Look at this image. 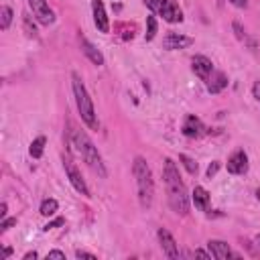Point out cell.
I'll return each mask as SVG.
<instances>
[{"label":"cell","mask_w":260,"mask_h":260,"mask_svg":"<svg viewBox=\"0 0 260 260\" xmlns=\"http://www.w3.org/2000/svg\"><path fill=\"white\" fill-rule=\"evenodd\" d=\"M75 256H77V258H89V260H95V258H98L95 254L85 252V250H77V252H75Z\"/></svg>","instance_id":"cell-28"},{"label":"cell","mask_w":260,"mask_h":260,"mask_svg":"<svg viewBox=\"0 0 260 260\" xmlns=\"http://www.w3.org/2000/svg\"><path fill=\"white\" fill-rule=\"evenodd\" d=\"M63 167H65L67 179H69V183L73 185V189H75L77 193H81L83 197H89V189H87V185H85V181H83L79 169L75 167V162H73L69 156H65V158H63Z\"/></svg>","instance_id":"cell-5"},{"label":"cell","mask_w":260,"mask_h":260,"mask_svg":"<svg viewBox=\"0 0 260 260\" xmlns=\"http://www.w3.org/2000/svg\"><path fill=\"white\" fill-rule=\"evenodd\" d=\"M156 12L162 16V20H167V22H171V24L183 22V10L179 8V4H177L175 0H160Z\"/></svg>","instance_id":"cell-6"},{"label":"cell","mask_w":260,"mask_h":260,"mask_svg":"<svg viewBox=\"0 0 260 260\" xmlns=\"http://www.w3.org/2000/svg\"><path fill=\"white\" fill-rule=\"evenodd\" d=\"M47 258H61V260H65V252H61V250H51V252L47 254Z\"/></svg>","instance_id":"cell-29"},{"label":"cell","mask_w":260,"mask_h":260,"mask_svg":"<svg viewBox=\"0 0 260 260\" xmlns=\"http://www.w3.org/2000/svg\"><path fill=\"white\" fill-rule=\"evenodd\" d=\"M14 223H16V217H8V219L4 217V219H2V223H0V230H2V232H6V230H10Z\"/></svg>","instance_id":"cell-25"},{"label":"cell","mask_w":260,"mask_h":260,"mask_svg":"<svg viewBox=\"0 0 260 260\" xmlns=\"http://www.w3.org/2000/svg\"><path fill=\"white\" fill-rule=\"evenodd\" d=\"M28 6L32 8V14L41 24L49 26V24L55 22V14H53V10L49 8V4L45 0H28Z\"/></svg>","instance_id":"cell-9"},{"label":"cell","mask_w":260,"mask_h":260,"mask_svg":"<svg viewBox=\"0 0 260 260\" xmlns=\"http://www.w3.org/2000/svg\"><path fill=\"white\" fill-rule=\"evenodd\" d=\"M252 93H254V98L260 102V81H256V83H254V87H252Z\"/></svg>","instance_id":"cell-32"},{"label":"cell","mask_w":260,"mask_h":260,"mask_svg":"<svg viewBox=\"0 0 260 260\" xmlns=\"http://www.w3.org/2000/svg\"><path fill=\"white\" fill-rule=\"evenodd\" d=\"M156 236H158V242H160V248H162V252H165V256H167V258H173V260H177V258H181V252H179V246H177V242H175V238L171 236V232H169V230H165V228H160V230L156 232Z\"/></svg>","instance_id":"cell-8"},{"label":"cell","mask_w":260,"mask_h":260,"mask_svg":"<svg viewBox=\"0 0 260 260\" xmlns=\"http://www.w3.org/2000/svg\"><path fill=\"white\" fill-rule=\"evenodd\" d=\"M132 175L136 179V191H138V201L142 209H148L154 199V181H152V171L148 162L142 156H136L132 162Z\"/></svg>","instance_id":"cell-3"},{"label":"cell","mask_w":260,"mask_h":260,"mask_svg":"<svg viewBox=\"0 0 260 260\" xmlns=\"http://www.w3.org/2000/svg\"><path fill=\"white\" fill-rule=\"evenodd\" d=\"M45 144H47V138H45V136H37V138L30 142V146H28L30 156H32V158H41V156H43V150H45Z\"/></svg>","instance_id":"cell-18"},{"label":"cell","mask_w":260,"mask_h":260,"mask_svg":"<svg viewBox=\"0 0 260 260\" xmlns=\"http://www.w3.org/2000/svg\"><path fill=\"white\" fill-rule=\"evenodd\" d=\"M0 217H2V219L6 217V203H4V201H2V205H0Z\"/></svg>","instance_id":"cell-33"},{"label":"cell","mask_w":260,"mask_h":260,"mask_svg":"<svg viewBox=\"0 0 260 260\" xmlns=\"http://www.w3.org/2000/svg\"><path fill=\"white\" fill-rule=\"evenodd\" d=\"M228 173L232 175H246L248 173V154L244 148H236L228 158Z\"/></svg>","instance_id":"cell-7"},{"label":"cell","mask_w":260,"mask_h":260,"mask_svg":"<svg viewBox=\"0 0 260 260\" xmlns=\"http://www.w3.org/2000/svg\"><path fill=\"white\" fill-rule=\"evenodd\" d=\"M67 140H69V146H71V150L93 171V173H98L102 179H106L108 177V171H106V167H104V160H102V154L98 152V148H95V144L91 142V138L83 132V130H79V128H75V126H71L69 128V134H67Z\"/></svg>","instance_id":"cell-2"},{"label":"cell","mask_w":260,"mask_h":260,"mask_svg":"<svg viewBox=\"0 0 260 260\" xmlns=\"http://www.w3.org/2000/svg\"><path fill=\"white\" fill-rule=\"evenodd\" d=\"M63 223H65V219H63V217H57V219L49 221V223H47L43 230H45V232H49V230H53V228H59V225H63Z\"/></svg>","instance_id":"cell-26"},{"label":"cell","mask_w":260,"mask_h":260,"mask_svg":"<svg viewBox=\"0 0 260 260\" xmlns=\"http://www.w3.org/2000/svg\"><path fill=\"white\" fill-rule=\"evenodd\" d=\"M230 2H232L236 8H246V6H248V0H230Z\"/></svg>","instance_id":"cell-31"},{"label":"cell","mask_w":260,"mask_h":260,"mask_svg":"<svg viewBox=\"0 0 260 260\" xmlns=\"http://www.w3.org/2000/svg\"><path fill=\"white\" fill-rule=\"evenodd\" d=\"M207 248H209V252H211V256H213L215 260L240 258V254H234V252L230 250V246H228L225 242H221V240H209V242H207Z\"/></svg>","instance_id":"cell-14"},{"label":"cell","mask_w":260,"mask_h":260,"mask_svg":"<svg viewBox=\"0 0 260 260\" xmlns=\"http://www.w3.org/2000/svg\"><path fill=\"white\" fill-rule=\"evenodd\" d=\"M91 10H93V22H95L98 30L100 32H110V20H108L104 2L102 0H93L91 2Z\"/></svg>","instance_id":"cell-13"},{"label":"cell","mask_w":260,"mask_h":260,"mask_svg":"<svg viewBox=\"0 0 260 260\" xmlns=\"http://www.w3.org/2000/svg\"><path fill=\"white\" fill-rule=\"evenodd\" d=\"M37 256H39V254L32 250V252H26V254H24V260H30V258H37Z\"/></svg>","instance_id":"cell-34"},{"label":"cell","mask_w":260,"mask_h":260,"mask_svg":"<svg viewBox=\"0 0 260 260\" xmlns=\"http://www.w3.org/2000/svg\"><path fill=\"white\" fill-rule=\"evenodd\" d=\"M232 26H234V32H236V37H238V41H246V39H248V35H246V30L242 28V24H240L238 20H234V24H232Z\"/></svg>","instance_id":"cell-24"},{"label":"cell","mask_w":260,"mask_h":260,"mask_svg":"<svg viewBox=\"0 0 260 260\" xmlns=\"http://www.w3.org/2000/svg\"><path fill=\"white\" fill-rule=\"evenodd\" d=\"M79 45H81V51H83V55L93 63V65H104V55H102V51L100 49H95L87 39H83L81 37V41H79Z\"/></svg>","instance_id":"cell-16"},{"label":"cell","mask_w":260,"mask_h":260,"mask_svg":"<svg viewBox=\"0 0 260 260\" xmlns=\"http://www.w3.org/2000/svg\"><path fill=\"white\" fill-rule=\"evenodd\" d=\"M10 22H12V8L10 6H2L0 8V28L6 30L10 26Z\"/></svg>","instance_id":"cell-22"},{"label":"cell","mask_w":260,"mask_h":260,"mask_svg":"<svg viewBox=\"0 0 260 260\" xmlns=\"http://www.w3.org/2000/svg\"><path fill=\"white\" fill-rule=\"evenodd\" d=\"M57 207H59V203H57V199H45L43 203H41V215H45V217H49V215H53L55 211H57Z\"/></svg>","instance_id":"cell-20"},{"label":"cell","mask_w":260,"mask_h":260,"mask_svg":"<svg viewBox=\"0 0 260 260\" xmlns=\"http://www.w3.org/2000/svg\"><path fill=\"white\" fill-rule=\"evenodd\" d=\"M256 197H258V201H260V189H258V191H256Z\"/></svg>","instance_id":"cell-37"},{"label":"cell","mask_w":260,"mask_h":260,"mask_svg":"<svg viewBox=\"0 0 260 260\" xmlns=\"http://www.w3.org/2000/svg\"><path fill=\"white\" fill-rule=\"evenodd\" d=\"M191 43H193V39H191V37H185V35H181V32H167L165 39H162V47H165L167 51L185 49V47H189Z\"/></svg>","instance_id":"cell-12"},{"label":"cell","mask_w":260,"mask_h":260,"mask_svg":"<svg viewBox=\"0 0 260 260\" xmlns=\"http://www.w3.org/2000/svg\"><path fill=\"white\" fill-rule=\"evenodd\" d=\"M156 16L154 14H150V16H146V32H144V39L146 41H152L154 37H156Z\"/></svg>","instance_id":"cell-21"},{"label":"cell","mask_w":260,"mask_h":260,"mask_svg":"<svg viewBox=\"0 0 260 260\" xmlns=\"http://www.w3.org/2000/svg\"><path fill=\"white\" fill-rule=\"evenodd\" d=\"M256 242H258V246H260V234H258V236H256Z\"/></svg>","instance_id":"cell-36"},{"label":"cell","mask_w":260,"mask_h":260,"mask_svg":"<svg viewBox=\"0 0 260 260\" xmlns=\"http://www.w3.org/2000/svg\"><path fill=\"white\" fill-rule=\"evenodd\" d=\"M191 201L197 209L201 211H207L209 209V193L203 189V187H195L193 193H191Z\"/></svg>","instance_id":"cell-17"},{"label":"cell","mask_w":260,"mask_h":260,"mask_svg":"<svg viewBox=\"0 0 260 260\" xmlns=\"http://www.w3.org/2000/svg\"><path fill=\"white\" fill-rule=\"evenodd\" d=\"M22 26H24L26 37L37 39V26H35V22H32V18H30V14H28V12H22Z\"/></svg>","instance_id":"cell-19"},{"label":"cell","mask_w":260,"mask_h":260,"mask_svg":"<svg viewBox=\"0 0 260 260\" xmlns=\"http://www.w3.org/2000/svg\"><path fill=\"white\" fill-rule=\"evenodd\" d=\"M71 85H73L75 106H77V112H79L81 120L85 122V126H87V128H91V130H98L100 122H98V114H95V110H93L91 98H89V93H87V89H85V85H83L81 77H79L75 71L71 73Z\"/></svg>","instance_id":"cell-4"},{"label":"cell","mask_w":260,"mask_h":260,"mask_svg":"<svg viewBox=\"0 0 260 260\" xmlns=\"http://www.w3.org/2000/svg\"><path fill=\"white\" fill-rule=\"evenodd\" d=\"M179 160H181V165L187 169V173H189V175H197L199 167H197V162H195L191 156H187V154H179Z\"/></svg>","instance_id":"cell-23"},{"label":"cell","mask_w":260,"mask_h":260,"mask_svg":"<svg viewBox=\"0 0 260 260\" xmlns=\"http://www.w3.org/2000/svg\"><path fill=\"white\" fill-rule=\"evenodd\" d=\"M191 69H193V73H195L199 79L207 81V77L213 73V63H211V59H207L205 55H195V57L191 59Z\"/></svg>","instance_id":"cell-11"},{"label":"cell","mask_w":260,"mask_h":260,"mask_svg":"<svg viewBox=\"0 0 260 260\" xmlns=\"http://www.w3.org/2000/svg\"><path fill=\"white\" fill-rule=\"evenodd\" d=\"M217 171H219V160H213V162H211V165L207 167V177L211 179V177H213V175H215Z\"/></svg>","instance_id":"cell-27"},{"label":"cell","mask_w":260,"mask_h":260,"mask_svg":"<svg viewBox=\"0 0 260 260\" xmlns=\"http://www.w3.org/2000/svg\"><path fill=\"white\" fill-rule=\"evenodd\" d=\"M228 87V75L223 71H213L207 77V91L209 93H219Z\"/></svg>","instance_id":"cell-15"},{"label":"cell","mask_w":260,"mask_h":260,"mask_svg":"<svg viewBox=\"0 0 260 260\" xmlns=\"http://www.w3.org/2000/svg\"><path fill=\"white\" fill-rule=\"evenodd\" d=\"M162 179H165V187H167V197H169L171 209L175 213H179V215H187L189 213V195H187L185 183H183V179L179 175V169L173 162V158H165Z\"/></svg>","instance_id":"cell-1"},{"label":"cell","mask_w":260,"mask_h":260,"mask_svg":"<svg viewBox=\"0 0 260 260\" xmlns=\"http://www.w3.org/2000/svg\"><path fill=\"white\" fill-rule=\"evenodd\" d=\"M144 4L152 10V12H156L158 10V4H160V0H144Z\"/></svg>","instance_id":"cell-30"},{"label":"cell","mask_w":260,"mask_h":260,"mask_svg":"<svg viewBox=\"0 0 260 260\" xmlns=\"http://www.w3.org/2000/svg\"><path fill=\"white\" fill-rule=\"evenodd\" d=\"M10 254H12V248H4V256H6V258H8V256H10Z\"/></svg>","instance_id":"cell-35"},{"label":"cell","mask_w":260,"mask_h":260,"mask_svg":"<svg viewBox=\"0 0 260 260\" xmlns=\"http://www.w3.org/2000/svg\"><path fill=\"white\" fill-rule=\"evenodd\" d=\"M181 132H183L187 138H201V136L205 134V126H203V122H201L195 114H189V116H185V120H183Z\"/></svg>","instance_id":"cell-10"}]
</instances>
